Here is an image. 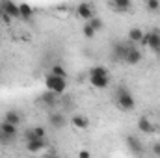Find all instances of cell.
<instances>
[{"label": "cell", "instance_id": "obj_1", "mask_svg": "<svg viewBox=\"0 0 160 158\" xmlns=\"http://www.w3.org/2000/svg\"><path fill=\"white\" fill-rule=\"evenodd\" d=\"M116 104L121 112H132L136 108V101L132 97V93L125 87V86H119L118 87V93H116Z\"/></svg>", "mask_w": 160, "mask_h": 158}, {"label": "cell", "instance_id": "obj_2", "mask_svg": "<svg viewBox=\"0 0 160 158\" xmlns=\"http://www.w3.org/2000/svg\"><path fill=\"white\" fill-rule=\"evenodd\" d=\"M45 89L50 91V93H54V95H63L67 91V80L58 78V77H54V75L48 73L45 77Z\"/></svg>", "mask_w": 160, "mask_h": 158}, {"label": "cell", "instance_id": "obj_3", "mask_svg": "<svg viewBox=\"0 0 160 158\" xmlns=\"http://www.w3.org/2000/svg\"><path fill=\"white\" fill-rule=\"evenodd\" d=\"M17 128H19V126L2 121V123H0V143H2V145H11V143L17 140V136H19V130H17Z\"/></svg>", "mask_w": 160, "mask_h": 158}, {"label": "cell", "instance_id": "obj_4", "mask_svg": "<svg viewBox=\"0 0 160 158\" xmlns=\"http://www.w3.org/2000/svg\"><path fill=\"white\" fill-rule=\"evenodd\" d=\"M130 47H132V45H125V43H121V41L114 43V47H112V58H114V62H125V58H127Z\"/></svg>", "mask_w": 160, "mask_h": 158}, {"label": "cell", "instance_id": "obj_5", "mask_svg": "<svg viewBox=\"0 0 160 158\" xmlns=\"http://www.w3.org/2000/svg\"><path fill=\"white\" fill-rule=\"evenodd\" d=\"M22 138L26 141H32V140H45L47 138V130L45 126H32V128H26L22 132Z\"/></svg>", "mask_w": 160, "mask_h": 158}, {"label": "cell", "instance_id": "obj_6", "mask_svg": "<svg viewBox=\"0 0 160 158\" xmlns=\"http://www.w3.org/2000/svg\"><path fill=\"white\" fill-rule=\"evenodd\" d=\"M0 7L4 11V15L11 17V19H21V11H19V4H13L11 0H2Z\"/></svg>", "mask_w": 160, "mask_h": 158}, {"label": "cell", "instance_id": "obj_7", "mask_svg": "<svg viewBox=\"0 0 160 158\" xmlns=\"http://www.w3.org/2000/svg\"><path fill=\"white\" fill-rule=\"evenodd\" d=\"M77 17L84 19L86 22H89V21H91L93 17H97V15H95L91 4H78V6H77Z\"/></svg>", "mask_w": 160, "mask_h": 158}, {"label": "cell", "instance_id": "obj_8", "mask_svg": "<svg viewBox=\"0 0 160 158\" xmlns=\"http://www.w3.org/2000/svg\"><path fill=\"white\" fill-rule=\"evenodd\" d=\"M147 48L160 52V28H155L147 34Z\"/></svg>", "mask_w": 160, "mask_h": 158}, {"label": "cell", "instance_id": "obj_9", "mask_svg": "<svg viewBox=\"0 0 160 158\" xmlns=\"http://www.w3.org/2000/svg\"><path fill=\"white\" fill-rule=\"evenodd\" d=\"M106 6L110 9H114L116 13H125V11H128L132 7V2L130 0H110Z\"/></svg>", "mask_w": 160, "mask_h": 158}, {"label": "cell", "instance_id": "obj_10", "mask_svg": "<svg viewBox=\"0 0 160 158\" xmlns=\"http://www.w3.org/2000/svg\"><path fill=\"white\" fill-rule=\"evenodd\" d=\"M142 60H143L142 50L136 48V47H130V50H128V54H127V58H125V63H127V65H138Z\"/></svg>", "mask_w": 160, "mask_h": 158}, {"label": "cell", "instance_id": "obj_11", "mask_svg": "<svg viewBox=\"0 0 160 158\" xmlns=\"http://www.w3.org/2000/svg\"><path fill=\"white\" fill-rule=\"evenodd\" d=\"M2 121H6V123H9V125H15V126H19V125L22 123V114H19L17 110H8V112L4 114Z\"/></svg>", "mask_w": 160, "mask_h": 158}, {"label": "cell", "instance_id": "obj_12", "mask_svg": "<svg viewBox=\"0 0 160 158\" xmlns=\"http://www.w3.org/2000/svg\"><path fill=\"white\" fill-rule=\"evenodd\" d=\"M45 147H47V140H32V141H26V151L32 153V155L41 153Z\"/></svg>", "mask_w": 160, "mask_h": 158}, {"label": "cell", "instance_id": "obj_13", "mask_svg": "<svg viewBox=\"0 0 160 158\" xmlns=\"http://www.w3.org/2000/svg\"><path fill=\"white\" fill-rule=\"evenodd\" d=\"M89 84L95 89H106L110 86V77H89Z\"/></svg>", "mask_w": 160, "mask_h": 158}, {"label": "cell", "instance_id": "obj_14", "mask_svg": "<svg viewBox=\"0 0 160 158\" xmlns=\"http://www.w3.org/2000/svg\"><path fill=\"white\" fill-rule=\"evenodd\" d=\"M136 126H138V130L143 132V134H151V132H155V125H153L147 117H140L138 119V123H136Z\"/></svg>", "mask_w": 160, "mask_h": 158}, {"label": "cell", "instance_id": "obj_15", "mask_svg": "<svg viewBox=\"0 0 160 158\" xmlns=\"http://www.w3.org/2000/svg\"><path fill=\"white\" fill-rule=\"evenodd\" d=\"M71 123H73V126H75V128H78V130H86V128L89 126V119L86 117V116H80V114L73 116Z\"/></svg>", "mask_w": 160, "mask_h": 158}, {"label": "cell", "instance_id": "obj_16", "mask_svg": "<svg viewBox=\"0 0 160 158\" xmlns=\"http://www.w3.org/2000/svg\"><path fill=\"white\" fill-rule=\"evenodd\" d=\"M145 34H143V30L142 28H138V26H134V28H130L128 30V43H136V45H140V41H142V37H143Z\"/></svg>", "mask_w": 160, "mask_h": 158}, {"label": "cell", "instance_id": "obj_17", "mask_svg": "<svg viewBox=\"0 0 160 158\" xmlns=\"http://www.w3.org/2000/svg\"><path fill=\"white\" fill-rule=\"evenodd\" d=\"M48 123L52 128H63L65 126V116L62 114H50L48 116Z\"/></svg>", "mask_w": 160, "mask_h": 158}, {"label": "cell", "instance_id": "obj_18", "mask_svg": "<svg viewBox=\"0 0 160 158\" xmlns=\"http://www.w3.org/2000/svg\"><path fill=\"white\" fill-rule=\"evenodd\" d=\"M127 145H128V149L132 153H142L143 151V145H142V141L136 136H127Z\"/></svg>", "mask_w": 160, "mask_h": 158}, {"label": "cell", "instance_id": "obj_19", "mask_svg": "<svg viewBox=\"0 0 160 158\" xmlns=\"http://www.w3.org/2000/svg\"><path fill=\"white\" fill-rule=\"evenodd\" d=\"M19 11H21V19L22 21H32L34 17V7L28 4H19Z\"/></svg>", "mask_w": 160, "mask_h": 158}, {"label": "cell", "instance_id": "obj_20", "mask_svg": "<svg viewBox=\"0 0 160 158\" xmlns=\"http://www.w3.org/2000/svg\"><path fill=\"white\" fill-rule=\"evenodd\" d=\"M88 77H110V73H108V69L104 65H93L89 69Z\"/></svg>", "mask_w": 160, "mask_h": 158}, {"label": "cell", "instance_id": "obj_21", "mask_svg": "<svg viewBox=\"0 0 160 158\" xmlns=\"http://www.w3.org/2000/svg\"><path fill=\"white\" fill-rule=\"evenodd\" d=\"M39 99H41V102H43V104H47V106H54V104H56L58 95H54V93H50V91H47V89H45V93L41 95Z\"/></svg>", "mask_w": 160, "mask_h": 158}, {"label": "cell", "instance_id": "obj_22", "mask_svg": "<svg viewBox=\"0 0 160 158\" xmlns=\"http://www.w3.org/2000/svg\"><path fill=\"white\" fill-rule=\"evenodd\" d=\"M50 75H54V77H58V78L67 80V71H65V67H62V65H52Z\"/></svg>", "mask_w": 160, "mask_h": 158}, {"label": "cell", "instance_id": "obj_23", "mask_svg": "<svg viewBox=\"0 0 160 158\" xmlns=\"http://www.w3.org/2000/svg\"><path fill=\"white\" fill-rule=\"evenodd\" d=\"M82 34H84V37H86V39H93L97 32H95V30H93V28H91L88 22H86V24L82 26Z\"/></svg>", "mask_w": 160, "mask_h": 158}, {"label": "cell", "instance_id": "obj_24", "mask_svg": "<svg viewBox=\"0 0 160 158\" xmlns=\"http://www.w3.org/2000/svg\"><path fill=\"white\" fill-rule=\"evenodd\" d=\"M88 24H89V26H91L95 32H101V30H102V26H104V24H102V21H101L99 17H93V19H91Z\"/></svg>", "mask_w": 160, "mask_h": 158}, {"label": "cell", "instance_id": "obj_25", "mask_svg": "<svg viewBox=\"0 0 160 158\" xmlns=\"http://www.w3.org/2000/svg\"><path fill=\"white\" fill-rule=\"evenodd\" d=\"M145 6H147L149 11H158L160 9V0H147Z\"/></svg>", "mask_w": 160, "mask_h": 158}, {"label": "cell", "instance_id": "obj_26", "mask_svg": "<svg viewBox=\"0 0 160 158\" xmlns=\"http://www.w3.org/2000/svg\"><path fill=\"white\" fill-rule=\"evenodd\" d=\"M78 158H91V155H89V151H86V149H80Z\"/></svg>", "mask_w": 160, "mask_h": 158}, {"label": "cell", "instance_id": "obj_27", "mask_svg": "<svg viewBox=\"0 0 160 158\" xmlns=\"http://www.w3.org/2000/svg\"><path fill=\"white\" fill-rule=\"evenodd\" d=\"M153 155L160 156V143H153Z\"/></svg>", "mask_w": 160, "mask_h": 158}, {"label": "cell", "instance_id": "obj_28", "mask_svg": "<svg viewBox=\"0 0 160 158\" xmlns=\"http://www.w3.org/2000/svg\"><path fill=\"white\" fill-rule=\"evenodd\" d=\"M2 22L9 24V22H11V17H8V15H2Z\"/></svg>", "mask_w": 160, "mask_h": 158}, {"label": "cell", "instance_id": "obj_29", "mask_svg": "<svg viewBox=\"0 0 160 158\" xmlns=\"http://www.w3.org/2000/svg\"><path fill=\"white\" fill-rule=\"evenodd\" d=\"M2 15H4V11H2V7H0V21H2Z\"/></svg>", "mask_w": 160, "mask_h": 158}, {"label": "cell", "instance_id": "obj_30", "mask_svg": "<svg viewBox=\"0 0 160 158\" xmlns=\"http://www.w3.org/2000/svg\"><path fill=\"white\" fill-rule=\"evenodd\" d=\"M48 158H60V156H56V155H50V156H48Z\"/></svg>", "mask_w": 160, "mask_h": 158}]
</instances>
